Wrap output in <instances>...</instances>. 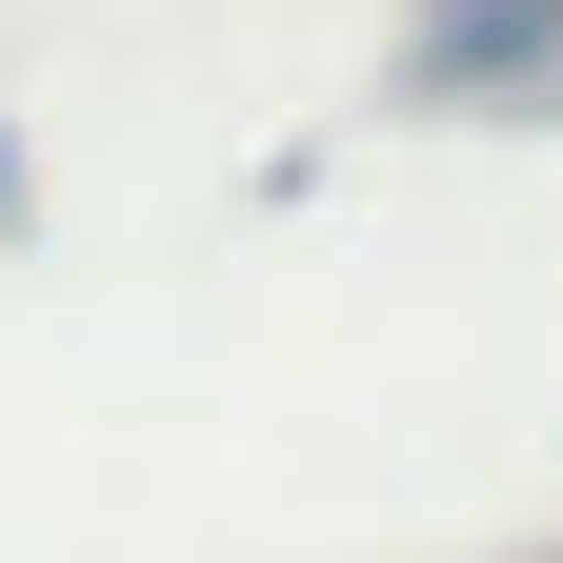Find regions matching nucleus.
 Returning <instances> with one entry per match:
<instances>
[{
    "label": "nucleus",
    "mask_w": 563,
    "mask_h": 563,
    "mask_svg": "<svg viewBox=\"0 0 563 563\" xmlns=\"http://www.w3.org/2000/svg\"><path fill=\"white\" fill-rule=\"evenodd\" d=\"M504 41H563V0H443V21H422V101H463Z\"/></svg>",
    "instance_id": "f257e3e1"
},
{
    "label": "nucleus",
    "mask_w": 563,
    "mask_h": 563,
    "mask_svg": "<svg viewBox=\"0 0 563 563\" xmlns=\"http://www.w3.org/2000/svg\"><path fill=\"white\" fill-rule=\"evenodd\" d=\"M0 222H21V141H0Z\"/></svg>",
    "instance_id": "f03ea898"
}]
</instances>
